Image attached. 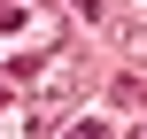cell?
<instances>
[{"label": "cell", "mask_w": 147, "mask_h": 139, "mask_svg": "<svg viewBox=\"0 0 147 139\" xmlns=\"http://www.w3.org/2000/svg\"><path fill=\"white\" fill-rule=\"evenodd\" d=\"M70 139H109V132H101V124H70Z\"/></svg>", "instance_id": "obj_4"}, {"label": "cell", "mask_w": 147, "mask_h": 139, "mask_svg": "<svg viewBox=\"0 0 147 139\" xmlns=\"http://www.w3.org/2000/svg\"><path fill=\"white\" fill-rule=\"evenodd\" d=\"M70 39H62V15H54V0H8L0 8V62L16 70V77H31L39 62H54Z\"/></svg>", "instance_id": "obj_1"}, {"label": "cell", "mask_w": 147, "mask_h": 139, "mask_svg": "<svg viewBox=\"0 0 147 139\" xmlns=\"http://www.w3.org/2000/svg\"><path fill=\"white\" fill-rule=\"evenodd\" d=\"M31 132H39V108L23 93H0V139H31Z\"/></svg>", "instance_id": "obj_3"}, {"label": "cell", "mask_w": 147, "mask_h": 139, "mask_svg": "<svg viewBox=\"0 0 147 139\" xmlns=\"http://www.w3.org/2000/svg\"><path fill=\"white\" fill-rule=\"evenodd\" d=\"M78 85H85V62H78V46H62L54 62H39V70L23 77V101H31L39 116H54L62 101H78Z\"/></svg>", "instance_id": "obj_2"}]
</instances>
